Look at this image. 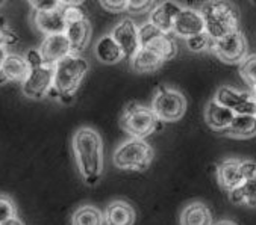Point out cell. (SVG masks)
<instances>
[{
    "instance_id": "6da1fadb",
    "label": "cell",
    "mask_w": 256,
    "mask_h": 225,
    "mask_svg": "<svg viewBox=\"0 0 256 225\" xmlns=\"http://www.w3.org/2000/svg\"><path fill=\"white\" fill-rule=\"evenodd\" d=\"M72 150L85 185L96 186L104 174V142L92 127H80L72 139Z\"/></svg>"
},
{
    "instance_id": "7a4b0ae2",
    "label": "cell",
    "mask_w": 256,
    "mask_h": 225,
    "mask_svg": "<svg viewBox=\"0 0 256 225\" xmlns=\"http://www.w3.org/2000/svg\"><path fill=\"white\" fill-rule=\"evenodd\" d=\"M88 70V61L79 53L67 54L55 65L54 86L48 92V97L56 98L62 103H72Z\"/></svg>"
},
{
    "instance_id": "3957f363",
    "label": "cell",
    "mask_w": 256,
    "mask_h": 225,
    "mask_svg": "<svg viewBox=\"0 0 256 225\" xmlns=\"http://www.w3.org/2000/svg\"><path fill=\"white\" fill-rule=\"evenodd\" d=\"M204 21V32L218 39L240 29V12L226 0H210L200 8Z\"/></svg>"
},
{
    "instance_id": "277c9868",
    "label": "cell",
    "mask_w": 256,
    "mask_h": 225,
    "mask_svg": "<svg viewBox=\"0 0 256 225\" xmlns=\"http://www.w3.org/2000/svg\"><path fill=\"white\" fill-rule=\"evenodd\" d=\"M153 159L155 151L152 145L141 138H129L123 144H120L112 156L114 165L122 171H147Z\"/></svg>"
},
{
    "instance_id": "5b68a950",
    "label": "cell",
    "mask_w": 256,
    "mask_h": 225,
    "mask_svg": "<svg viewBox=\"0 0 256 225\" xmlns=\"http://www.w3.org/2000/svg\"><path fill=\"white\" fill-rule=\"evenodd\" d=\"M160 118L155 115L152 107L142 106L136 101H130L120 117V127L123 132L130 135V138L146 139L160 126Z\"/></svg>"
},
{
    "instance_id": "8992f818",
    "label": "cell",
    "mask_w": 256,
    "mask_h": 225,
    "mask_svg": "<svg viewBox=\"0 0 256 225\" xmlns=\"http://www.w3.org/2000/svg\"><path fill=\"white\" fill-rule=\"evenodd\" d=\"M152 109L162 123H176L186 112L185 95L172 86L160 85L152 100Z\"/></svg>"
},
{
    "instance_id": "52a82bcc",
    "label": "cell",
    "mask_w": 256,
    "mask_h": 225,
    "mask_svg": "<svg viewBox=\"0 0 256 225\" xmlns=\"http://www.w3.org/2000/svg\"><path fill=\"white\" fill-rule=\"evenodd\" d=\"M211 51L223 64L240 65L247 56V39L244 33L238 29L223 38L214 39L211 44Z\"/></svg>"
},
{
    "instance_id": "ba28073f",
    "label": "cell",
    "mask_w": 256,
    "mask_h": 225,
    "mask_svg": "<svg viewBox=\"0 0 256 225\" xmlns=\"http://www.w3.org/2000/svg\"><path fill=\"white\" fill-rule=\"evenodd\" d=\"M140 44L141 47H147L155 50L158 54H161L164 61H172L178 54V44L170 36V33L162 32L155 24L150 21L144 23L140 27Z\"/></svg>"
},
{
    "instance_id": "9c48e42d",
    "label": "cell",
    "mask_w": 256,
    "mask_h": 225,
    "mask_svg": "<svg viewBox=\"0 0 256 225\" xmlns=\"http://www.w3.org/2000/svg\"><path fill=\"white\" fill-rule=\"evenodd\" d=\"M55 77V65L42 64L41 67L30 68L28 79L22 83V91L28 98L42 100L48 97V92L54 86Z\"/></svg>"
},
{
    "instance_id": "30bf717a",
    "label": "cell",
    "mask_w": 256,
    "mask_h": 225,
    "mask_svg": "<svg viewBox=\"0 0 256 225\" xmlns=\"http://www.w3.org/2000/svg\"><path fill=\"white\" fill-rule=\"evenodd\" d=\"M214 100H217L223 106L232 109L235 114L256 115V97L253 92L238 91L232 86L223 85L216 91Z\"/></svg>"
},
{
    "instance_id": "8fae6325",
    "label": "cell",
    "mask_w": 256,
    "mask_h": 225,
    "mask_svg": "<svg viewBox=\"0 0 256 225\" xmlns=\"http://www.w3.org/2000/svg\"><path fill=\"white\" fill-rule=\"evenodd\" d=\"M40 53L44 64L47 65H56L61 59H64L72 51V44L66 33H55V35H46L40 45Z\"/></svg>"
},
{
    "instance_id": "7c38bea8",
    "label": "cell",
    "mask_w": 256,
    "mask_h": 225,
    "mask_svg": "<svg viewBox=\"0 0 256 225\" xmlns=\"http://www.w3.org/2000/svg\"><path fill=\"white\" fill-rule=\"evenodd\" d=\"M111 35L118 42V45L122 47V50H123V53L128 59H130L132 56L138 51V48L141 47V44H140V27L130 18H123L122 21H118L114 26Z\"/></svg>"
},
{
    "instance_id": "4fadbf2b",
    "label": "cell",
    "mask_w": 256,
    "mask_h": 225,
    "mask_svg": "<svg viewBox=\"0 0 256 225\" xmlns=\"http://www.w3.org/2000/svg\"><path fill=\"white\" fill-rule=\"evenodd\" d=\"M172 32L184 39H188L197 33L204 32V21L200 9L197 11L192 8H182V11L178 14L174 20Z\"/></svg>"
},
{
    "instance_id": "5bb4252c",
    "label": "cell",
    "mask_w": 256,
    "mask_h": 225,
    "mask_svg": "<svg viewBox=\"0 0 256 225\" xmlns=\"http://www.w3.org/2000/svg\"><path fill=\"white\" fill-rule=\"evenodd\" d=\"M217 182L224 192H232L241 186L246 180L242 173V160L241 159H226L217 166Z\"/></svg>"
},
{
    "instance_id": "9a60e30c",
    "label": "cell",
    "mask_w": 256,
    "mask_h": 225,
    "mask_svg": "<svg viewBox=\"0 0 256 225\" xmlns=\"http://www.w3.org/2000/svg\"><path fill=\"white\" fill-rule=\"evenodd\" d=\"M32 20L35 27L44 35L66 33L67 29V21L62 6L52 11H35Z\"/></svg>"
},
{
    "instance_id": "2e32d148",
    "label": "cell",
    "mask_w": 256,
    "mask_h": 225,
    "mask_svg": "<svg viewBox=\"0 0 256 225\" xmlns=\"http://www.w3.org/2000/svg\"><path fill=\"white\" fill-rule=\"evenodd\" d=\"M182 5H179L174 0H164L160 5H156L148 14V21L152 24H155L158 29H161L162 32L170 33L173 30V24L174 20L178 17V14L182 11Z\"/></svg>"
},
{
    "instance_id": "e0dca14e",
    "label": "cell",
    "mask_w": 256,
    "mask_h": 225,
    "mask_svg": "<svg viewBox=\"0 0 256 225\" xmlns=\"http://www.w3.org/2000/svg\"><path fill=\"white\" fill-rule=\"evenodd\" d=\"M91 32H92L91 23L86 15L67 23L66 35L72 44L73 53H80L88 47V44L91 41Z\"/></svg>"
},
{
    "instance_id": "ac0fdd59",
    "label": "cell",
    "mask_w": 256,
    "mask_h": 225,
    "mask_svg": "<svg viewBox=\"0 0 256 225\" xmlns=\"http://www.w3.org/2000/svg\"><path fill=\"white\" fill-rule=\"evenodd\" d=\"M235 115L236 114L232 109L223 106L214 98L206 104V109H204V121L212 130L217 132H224L234 121Z\"/></svg>"
},
{
    "instance_id": "d6986e66",
    "label": "cell",
    "mask_w": 256,
    "mask_h": 225,
    "mask_svg": "<svg viewBox=\"0 0 256 225\" xmlns=\"http://www.w3.org/2000/svg\"><path fill=\"white\" fill-rule=\"evenodd\" d=\"M94 54L98 62L106 64V65L118 64L126 58L122 47L118 45V42L114 39V36L111 33L104 35L102 38L97 39V42L94 45Z\"/></svg>"
},
{
    "instance_id": "ffe728a7",
    "label": "cell",
    "mask_w": 256,
    "mask_h": 225,
    "mask_svg": "<svg viewBox=\"0 0 256 225\" xmlns=\"http://www.w3.org/2000/svg\"><path fill=\"white\" fill-rule=\"evenodd\" d=\"M129 61H130V68L135 73H141V74L155 73L166 64L161 54H158L155 50L147 48V47H140L138 51Z\"/></svg>"
},
{
    "instance_id": "44dd1931",
    "label": "cell",
    "mask_w": 256,
    "mask_h": 225,
    "mask_svg": "<svg viewBox=\"0 0 256 225\" xmlns=\"http://www.w3.org/2000/svg\"><path fill=\"white\" fill-rule=\"evenodd\" d=\"M30 73V65L26 61V58L17 54V53H8L6 59L2 67V74L5 76L6 82H16L23 83Z\"/></svg>"
},
{
    "instance_id": "7402d4cb",
    "label": "cell",
    "mask_w": 256,
    "mask_h": 225,
    "mask_svg": "<svg viewBox=\"0 0 256 225\" xmlns=\"http://www.w3.org/2000/svg\"><path fill=\"white\" fill-rule=\"evenodd\" d=\"M135 210L134 207L123 201H112L105 210V224L106 225H134L135 224Z\"/></svg>"
},
{
    "instance_id": "603a6c76",
    "label": "cell",
    "mask_w": 256,
    "mask_h": 225,
    "mask_svg": "<svg viewBox=\"0 0 256 225\" xmlns=\"http://www.w3.org/2000/svg\"><path fill=\"white\" fill-rule=\"evenodd\" d=\"M226 136L234 139H250L256 136V115L236 114L230 126L224 130Z\"/></svg>"
},
{
    "instance_id": "cb8c5ba5",
    "label": "cell",
    "mask_w": 256,
    "mask_h": 225,
    "mask_svg": "<svg viewBox=\"0 0 256 225\" xmlns=\"http://www.w3.org/2000/svg\"><path fill=\"white\" fill-rule=\"evenodd\" d=\"M180 225H214L212 213L206 204L191 203L180 213Z\"/></svg>"
},
{
    "instance_id": "d4e9b609",
    "label": "cell",
    "mask_w": 256,
    "mask_h": 225,
    "mask_svg": "<svg viewBox=\"0 0 256 225\" xmlns=\"http://www.w3.org/2000/svg\"><path fill=\"white\" fill-rule=\"evenodd\" d=\"M230 203L236 206H247L250 209H256V176L246 179L241 186L228 194Z\"/></svg>"
},
{
    "instance_id": "484cf974",
    "label": "cell",
    "mask_w": 256,
    "mask_h": 225,
    "mask_svg": "<svg viewBox=\"0 0 256 225\" xmlns=\"http://www.w3.org/2000/svg\"><path fill=\"white\" fill-rule=\"evenodd\" d=\"M105 213L94 206H82L72 216V225H104Z\"/></svg>"
},
{
    "instance_id": "4316f807",
    "label": "cell",
    "mask_w": 256,
    "mask_h": 225,
    "mask_svg": "<svg viewBox=\"0 0 256 225\" xmlns=\"http://www.w3.org/2000/svg\"><path fill=\"white\" fill-rule=\"evenodd\" d=\"M240 76L242 80L252 86L256 82V54H247L240 64Z\"/></svg>"
},
{
    "instance_id": "83f0119b",
    "label": "cell",
    "mask_w": 256,
    "mask_h": 225,
    "mask_svg": "<svg viewBox=\"0 0 256 225\" xmlns=\"http://www.w3.org/2000/svg\"><path fill=\"white\" fill-rule=\"evenodd\" d=\"M212 38L206 33V32H202V33H197L188 39H185L186 42V47L194 51V53H200V51H204V50H211V44H212Z\"/></svg>"
},
{
    "instance_id": "f1b7e54d",
    "label": "cell",
    "mask_w": 256,
    "mask_h": 225,
    "mask_svg": "<svg viewBox=\"0 0 256 225\" xmlns=\"http://www.w3.org/2000/svg\"><path fill=\"white\" fill-rule=\"evenodd\" d=\"M17 216V206L14 200L5 194H0V224Z\"/></svg>"
},
{
    "instance_id": "f546056e",
    "label": "cell",
    "mask_w": 256,
    "mask_h": 225,
    "mask_svg": "<svg viewBox=\"0 0 256 225\" xmlns=\"http://www.w3.org/2000/svg\"><path fill=\"white\" fill-rule=\"evenodd\" d=\"M18 42V35L11 30L8 26L6 20L0 17V47H8V45H16Z\"/></svg>"
},
{
    "instance_id": "4dcf8cb0",
    "label": "cell",
    "mask_w": 256,
    "mask_h": 225,
    "mask_svg": "<svg viewBox=\"0 0 256 225\" xmlns=\"http://www.w3.org/2000/svg\"><path fill=\"white\" fill-rule=\"evenodd\" d=\"M155 8V0H128V12L140 15Z\"/></svg>"
},
{
    "instance_id": "1f68e13d",
    "label": "cell",
    "mask_w": 256,
    "mask_h": 225,
    "mask_svg": "<svg viewBox=\"0 0 256 225\" xmlns=\"http://www.w3.org/2000/svg\"><path fill=\"white\" fill-rule=\"evenodd\" d=\"M100 5L108 12H123L128 11V0H100Z\"/></svg>"
},
{
    "instance_id": "d6a6232c",
    "label": "cell",
    "mask_w": 256,
    "mask_h": 225,
    "mask_svg": "<svg viewBox=\"0 0 256 225\" xmlns=\"http://www.w3.org/2000/svg\"><path fill=\"white\" fill-rule=\"evenodd\" d=\"M28 2L35 11H52L62 6L61 0H28Z\"/></svg>"
},
{
    "instance_id": "836d02e7",
    "label": "cell",
    "mask_w": 256,
    "mask_h": 225,
    "mask_svg": "<svg viewBox=\"0 0 256 225\" xmlns=\"http://www.w3.org/2000/svg\"><path fill=\"white\" fill-rule=\"evenodd\" d=\"M26 61L29 62L30 68H36V67H41L44 64V61L41 58V53L36 48H32L26 53Z\"/></svg>"
},
{
    "instance_id": "e575fe53",
    "label": "cell",
    "mask_w": 256,
    "mask_h": 225,
    "mask_svg": "<svg viewBox=\"0 0 256 225\" xmlns=\"http://www.w3.org/2000/svg\"><path fill=\"white\" fill-rule=\"evenodd\" d=\"M85 0H61L62 6H80Z\"/></svg>"
},
{
    "instance_id": "d590c367",
    "label": "cell",
    "mask_w": 256,
    "mask_h": 225,
    "mask_svg": "<svg viewBox=\"0 0 256 225\" xmlns=\"http://www.w3.org/2000/svg\"><path fill=\"white\" fill-rule=\"evenodd\" d=\"M0 225H24V222L20 219V218H12V219H10V221H6V222H4V224H0Z\"/></svg>"
},
{
    "instance_id": "8d00e7d4",
    "label": "cell",
    "mask_w": 256,
    "mask_h": 225,
    "mask_svg": "<svg viewBox=\"0 0 256 225\" xmlns=\"http://www.w3.org/2000/svg\"><path fill=\"white\" fill-rule=\"evenodd\" d=\"M6 54H8L6 48H5V47H0V71H2L4 62H5V59H6Z\"/></svg>"
},
{
    "instance_id": "74e56055",
    "label": "cell",
    "mask_w": 256,
    "mask_h": 225,
    "mask_svg": "<svg viewBox=\"0 0 256 225\" xmlns=\"http://www.w3.org/2000/svg\"><path fill=\"white\" fill-rule=\"evenodd\" d=\"M216 225H238V224L234 221H229V219H223V221H218Z\"/></svg>"
},
{
    "instance_id": "f35d334b",
    "label": "cell",
    "mask_w": 256,
    "mask_h": 225,
    "mask_svg": "<svg viewBox=\"0 0 256 225\" xmlns=\"http://www.w3.org/2000/svg\"><path fill=\"white\" fill-rule=\"evenodd\" d=\"M250 89H252V92H253V94H254V97H256V82L250 86Z\"/></svg>"
},
{
    "instance_id": "ab89813d",
    "label": "cell",
    "mask_w": 256,
    "mask_h": 225,
    "mask_svg": "<svg viewBox=\"0 0 256 225\" xmlns=\"http://www.w3.org/2000/svg\"><path fill=\"white\" fill-rule=\"evenodd\" d=\"M4 3H5V0H0V6H2Z\"/></svg>"
},
{
    "instance_id": "60d3db41",
    "label": "cell",
    "mask_w": 256,
    "mask_h": 225,
    "mask_svg": "<svg viewBox=\"0 0 256 225\" xmlns=\"http://www.w3.org/2000/svg\"><path fill=\"white\" fill-rule=\"evenodd\" d=\"M253 3H256V0H253Z\"/></svg>"
}]
</instances>
